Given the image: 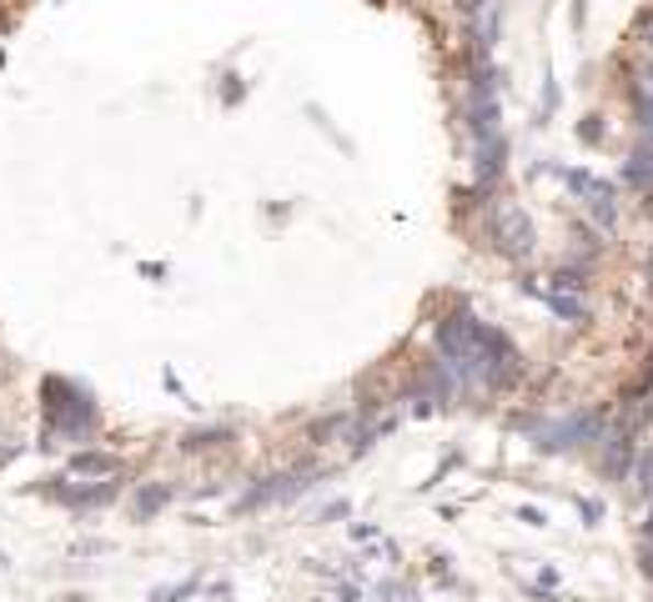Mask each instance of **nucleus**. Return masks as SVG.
Returning a JSON list of instances; mask_svg holds the SVG:
<instances>
[{"mask_svg":"<svg viewBox=\"0 0 653 602\" xmlns=\"http://www.w3.org/2000/svg\"><path fill=\"white\" fill-rule=\"evenodd\" d=\"M46 397V438H66V442H81L95 432V407L81 387H71L66 377H46L41 387Z\"/></svg>","mask_w":653,"mask_h":602,"instance_id":"f257e3e1","label":"nucleus"},{"mask_svg":"<svg viewBox=\"0 0 653 602\" xmlns=\"http://www.w3.org/2000/svg\"><path fill=\"white\" fill-rule=\"evenodd\" d=\"M487 237H493V247H498L508 261L533 257V247H538V231H533V222H528V212H522L518 201H498V206H493Z\"/></svg>","mask_w":653,"mask_h":602,"instance_id":"f03ea898","label":"nucleus"},{"mask_svg":"<svg viewBox=\"0 0 653 602\" xmlns=\"http://www.w3.org/2000/svg\"><path fill=\"white\" fill-rule=\"evenodd\" d=\"M563 186L578 191L583 206H588V216H594L604 231H613L618 226V201H613V186H608V181H598L594 171H563Z\"/></svg>","mask_w":653,"mask_h":602,"instance_id":"7ed1b4c3","label":"nucleus"},{"mask_svg":"<svg viewBox=\"0 0 653 602\" xmlns=\"http://www.w3.org/2000/svg\"><path fill=\"white\" fill-rule=\"evenodd\" d=\"M623 186L639 191V196H653V146H639V151L623 161Z\"/></svg>","mask_w":653,"mask_h":602,"instance_id":"20e7f679","label":"nucleus"},{"mask_svg":"<svg viewBox=\"0 0 653 602\" xmlns=\"http://www.w3.org/2000/svg\"><path fill=\"white\" fill-rule=\"evenodd\" d=\"M533 292L543 296V302L559 311L563 321H588V302H583L578 292H559V286H533Z\"/></svg>","mask_w":653,"mask_h":602,"instance_id":"39448f33","label":"nucleus"},{"mask_svg":"<svg viewBox=\"0 0 653 602\" xmlns=\"http://www.w3.org/2000/svg\"><path fill=\"white\" fill-rule=\"evenodd\" d=\"M116 473V457H101V452H76L71 457V477H111Z\"/></svg>","mask_w":653,"mask_h":602,"instance_id":"423d86ee","label":"nucleus"},{"mask_svg":"<svg viewBox=\"0 0 653 602\" xmlns=\"http://www.w3.org/2000/svg\"><path fill=\"white\" fill-rule=\"evenodd\" d=\"M171 497V487H146L142 497H136V518H151L156 508H161V502H167Z\"/></svg>","mask_w":653,"mask_h":602,"instance_id":"0eeeda50","label":"nucleus"},{"mask_svg":"<svg viewBox=\"0 0 653 602\" xmlns=\"http://www.w3.org/2000/svg\"><path fill=\"white\" fill-rule=\"evenodd\" d=\"M578 141H588V146H594V141H604V126H598V116H588V121L578 126Z\"/></svg>","mask_w":653,"mask_h":602,"instance_id":"6e6552de","label":"nucleus"},{"mask_svg":"<svg viewBox=\"0 0 653 602\" xmlns=\"http://www.w3.org/2000/svg\"><path fill=\"white\" fill-rule=\"evenodd\" d=\"M633 36H639L643 46L653 50V11H643V15H639V25H633Z\"/></svg>","mask_w":653,"mask_h":602,"instance_id":"1a4fd4ad","label":"nucleus"},{"mask_svg":"<svg viewBox=\"0 0 653 602\" xmlns=\"http://www.w3.org/2000/svg\"><path fill=\"white\" fill-rule=\"evenodd\" d=\"M639 572L653 582V543H639Z\"/></svg>","mask_w":653,"mask_h":602,"instance_id":"9d476101","label":"nucleus"},{"mask_svg":"<svg viewBox=\"0 0 653 602\" xmlns=\"http://www.w3.org/2000/svg\"><path fill=\"white\" fill-rule=\"evenodd\" d=\"M578 508H583V518H588V527H594V522L604 518V508H598V502H578Z\"/></svg>","mask_w":653,"mask_h":602,"instance_id":"9b49d317","label":"nucleus"},{"mask_svg":"<svg viewBox=\"0 0 653 602\" xmlns=\"http://www.w3.org/2000/svg\"><path fill=\"white\" fill-rule=\"evenodd\" d=\"M643 543H653V512H649V522H643Z\"/></svg>","mask_w":653,"mask_h":602,"instance_id":"f8f14e48","label":"nucleus"}]
</instances>
